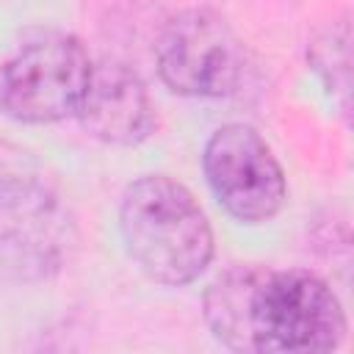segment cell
Returning <instances> with one entry per match:
<instances>
[{
  "label": "cell",
  "instance_id": "obj_1",
  "mask_svg": "<svg viewBox=\"0 0 354 354\" xmlns=\"http://www.w3.org/2000/svg\"><path fill=\"white\" fill-rule=\"evenodd\" d=\"M205 321L218 343L243 354L332 351L346 337V313L310 271L232 266L205 290Z\"/></svg>",
  "mask_w": 354,
  "mask_h": 354
},
{
  "label": "cell",
  "instance_id": "obj_2",
  "mask_svg": "<svg viewBox=\"0 0 354 354\" xmlns=\"http://www.w3.org/2000/svg\"><path fill=\"white\" fill-rule=\"evenodd\" d=\"M127 252L160 285L194 282L213 257V232L191 191L166 174L127 185L119 210Z\"/></svg>",
  "mask_w": 354,
  "mask_h": 354
},
{
  "label": "cell",
  "instance_id": "obj_3",
  "mask_svg": "<svg viewBox=\"0 0 354 354\" xmlns=\"http://www.w3.org/2000/svg\"><path fill=\"white\" fill-rule=\"evenodd\" d=\"M75 243L61 196L36 177H0V279L39 282L55 274Z\"/></svg>",
  "mask_w": 354,
  "mask_h": 354
},
{
  "label": "cell",
  "instance_id": "obj_4",
  "mask_svg": "<svg viewBox=\"0 0 354 354\" xmlns=\"http://www.w3.org/2000/svg\"><path fill=\"white\" fill-rule=\"evenodd\" d=\"M91 66L86 47L75 36H39L0 66V111L28 124L72 116L83 102Z\"/></svg>",
  "mask_w": 354,
  "mask_h": 354
},
{
  "label": "cell",
  "instance_id": "obj_5",
  "mask_svg": "<svg viewBox=\"0 0 354 354\" xmlns=\"http://www.w3.org/2000/svg\"><path fill=\"white\" fill-rule=\"evenodd\" d=\"M155 55L163 83L185 97L232 94L246 69L241 39L210 8H188L171 17Z\"/></svg>",
  "mask_w": 354,
  "mask_h": 354
},
{
  "label": "cell",
  "instance_id": "obj_6",
  "mask_svg": "<svg viewBox=\"0 0 354 354\" xmlns=\"http://www.w3.org/2000/svg\"><path fill=\"white\" fill-rule=\"evenodd\" d=\"M216 199L238 221H266L285 202V174L271 147L249 124L218 127L202 155Z\"/></svg>",
  "mask_w": 354,
  "mask_h": 354
},
{
  "label": "cell",
  "instance_id": "obj_7",
  "mask_svg": "<svg viewBox=\"0 0 354 354\" xmlns=\"http://www.w3.org/2000/svg\"><path fill=\"white\" fill-rule=\"evenodd\" d=\"M83 127L108 144H138L155 130V105L141 77L124 64H97L77 108Z\"/></svg>",
  "mask_w": 354,
  "mask_h": 354
},
{
  "label": "cell",
  "instance_id": "obj_8",
  "mask_svg": "<svg viewBox=\"0 0 354 354\" xmlns=\"http://www.w3.org/2000/svg\"><path fill=\"white\" fill-rule=\"evenodd\" d=\"M310 61L313 69L324 77L329 91L340 94V102L348 100V25L340 22L337 28H326L315 41L310 44Z\"/></svg>",
  "mask_w": 354,
  "mask_h": 354
}]
</instances>
